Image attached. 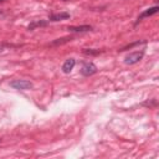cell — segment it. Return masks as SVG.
Returning a JSON list of instances; mask_svg holds the SVG:
<instances>
[{"label": "cell", "instance_id": "52a82bcc", "mask_svg": "<svg viewBox=\"0 0 159 159\" xmlns=\"http://www.w3.org/2000/svg\"><path fill=\"white\" fill-rule=\"evenodd\" d=\"M75 65H76V60H75V58H68V60H66L65 63L62 65V71H63L65 73H70V72L73 70Z\"/></svg>", "mask_w": 159, "mask_h": 159}, {"label": "cell", "instance_id": "9a60e30c", "mask_svg": "<svg viewBox=\"0 0 159 159\" xmlns=\"http://www.w3.org/2000/svg\"><path fill=\"white\" fill-rule=\"evenodd\" d=\"M1 1H4V0H0V2H1Z\"/></svg>", "mask_w": 159, "mask_h": 159}, {"label": "cell", "instance_id": "6da1fadb", "mask_svg": "<svg viewBox=\"0 0 159 159\" xmlns=\"http://www.w3.org/2000/svg\"><path fill=\"white\" fill-rule=\"evenodd\" d=\"M143 56H144V51H135L127 55L124 58V62L127 65H134V63H138L143 58Z\"/></svg>", "mask_w": 159, "mask_h": 159}, {"label": "cell", "instance_id": "7a4b0ae2", "mask_svg": "<svg viewBox=\"0 0 159 159\" xmlns=\"http://www.w3.org/2000/svg\"><path fill=\"white\" fill-rule=\"evenodd\" d=\"M10 86L15 89H21V91L32 88V83L30 81H26V80H14L10 82Z\"/></svg>", "mask_w": 159, "mask_h": 159}, {"label": "cell", "instance_id": "7c38bea8", "mask_svg": "<svg viewBox=\"0 0 159 159\" xmlns=\"http://www.w3.org/2000/svg\"><path fill=\"white\" fill-rule=\"evenodd\" d=\"M143 106H147V107H155L157 106V99H152V102L147 101L143 103Z\"/></svg>", "mask_w": 159, "mask_h": 159}, {"label": "cell", "instance_id": "5b68a950", "mask_svg": "<svg viewBox=\"0 0 159 159\" xmlns=\"http://www.w3.org/2000/svg\"><path fill=\"white\" fill-rule=\"evenodd\" d=\"M70 17H71V15H70L68 12H57V14H51L50 17H48V20L56 22V21H61V20L70 19Z\"/></svg>", "mask_w": 159, "mask_h": 159}, {"label": "cell", "instance_id": "30bf717a", "mask_svg": "<svg viewBox=\"0 0 159 159\" xmlns=\"http://www.w3.org/2000/svg\"><path fill=\"white\" fill-rule=\"evenodd\" d=\"M82 52H83L84 55H92V56H96V55L102 53L103 51H102V50H94V48H83Z\"/></svg>", "mask_w": 159, "mask_h": 159}, {"label": "cell", "instance_id": "8fae6325", "mask_svg": "<svg viewBox=\"0 0 159 159\" xmlns=\"http://www.w3.org/2000/svg\"><path fill=\"white\" fill-rule=\"evenodd\" d=\"M147 43V41H135V42H133V43H130V45H127V46H124L123 48H120V51H125V50H129V48H133L134 46H138V45H145Z\"/></svg>", "mask_w": 159, "mask_h": 159}, {"label": "cell", "instance_id": "ba28073f", "mask_svg": "<svg viewBox=\"0 0 159 159\" xmlns=\"http://www.w3.org/2000/svg\"><path fill=\"white\" fill-rule=\"evenodd\" d=\"M72 40H73L72 36H65V37L53 40V41L50 43V46H61V45H65V43H67V42H71Z\"/></svg>", "mask_w": 159, "mask_h": 159}, {"label": "cell", "instance_id": "277c9868", "mask_svg": "<svg viewBox=\"0 0 159 159\" xmlns=\"http://www.w3.org/2000/svg\"><path fill=\"white\" fill-rule=\"evenodd\" d=\"M158 10H159V7L155 5V6H153V7H149V9H147L145 11H143L139 16H138V20H137V24L139 22V21H142L144 17H148V16H152V15H154V14H157L158 12Z\"/></svg>", "mask_w": 159, "mask_h": 159}, {"label": "cell", "instance_id": "2e32d148", "mask_svg": "<svg viewBox=\"0 0 159 159\" xmlns=\"http://www.w3.org/2000/svg\"><path fill=\"white\" fill-rule=\"evenodd\" d=\"M63 1H67V0H63Z\"/></svg>", "mask_w": 159, "mask_h": 159}, {"label": "cell", "instance_id": "3957f363", "mask_svg": "<svg viewBox=\"0 0 159 159\" xmlns=\"http://www.w3.org/2000/svg\"><path fill=\"white\" fill-rule=\"evenodd\" d=\"M80 72H81L82 76L88 77V76H92V75H94V73L97 72V67H96V65H94L93 62H84V63L82 65Z\"/></svg>", "mask_w": 159, "mask_h": 159}, {"label": "cell", "instance_id": "9c48e42d", "mask_svg": "<svg viewBox=\"0 0 159 159\" xmlns=\"http://www.w3.org/2000/svg\"><path fill=\"white\" fill-rule=\"evenodd\" d=\"M47 21L45 20H39V21H32L29 26H27V30H35L36 27H43V26H47Z\"/></svg>", "mask_w": 159, "mask_h": 159}, {"label": "cell", "instance_id": "5bb4252c", "mask_svg": "<svg viewBox=\"0 0 159 159\" xmlns=\"http://www.w3.org/2000/svg\"><path fill=\"white\" fill-rule=\"evenodd\" d=\"M0 14H2V11H1V10H0Z\"/></svg>", "mask_w": 159, "mask_h": 159}, {"label": "cell", "instance_id": "8992f818", "mask_svg": "<svg viewBox=\"0 0 159 159\" xmlns=\"http://www.w3.org/2000/svg\"><path fill=\"white\" fill-rule=\"evenodd\" d=\"M68 30L72 32H88L92 31L93 27L91 25H81V26H70Z\"/></svg>", "mask_w": 159, "mask_h": 159}, {"label": "cell", "instance_id": "4fadbf2b", "mask_svg": "<svg viewBox=\"0 0 159 159\" xmlns=\"http://www.w3.org/2000/svg\"><path fill=\"white\" fill-rule=\"evenodd\" d=\"M5 47H15V46H12V45H1L0 46V52H2Z\"/></svg>", "mask_w": 159, "mask_h": 159}]
</instances>
